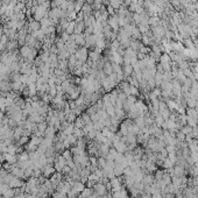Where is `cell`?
<instances>
[{"label": "cell", "instance_id": "6da1fadb", "mask_svg": "<svg viewBox=\"0 0 198 198\" xmlns=\"http://www.w3.org/2000/svg\"><path fill=\"white\" fill-rule=\"evenodd\" d=\"M73 28H75L73 24H69V26L66 27V33H68V34H71V33L73 32Z\"/></svg>", "mask_w": 198, "mask_h": 198}]
</instances>
